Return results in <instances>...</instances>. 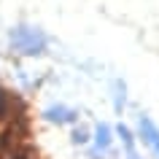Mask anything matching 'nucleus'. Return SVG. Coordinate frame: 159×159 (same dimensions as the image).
<instances>
[{"mask_svg":"<svg viewBox=\"0 0 159 159\" xmlns=\"http://www.w3.org/2000/svg\"><path fill=\"white\" fill-rule=\"evenodd\" d=\"M73 140L75 143H84L86 140V132H84V129H75V132H73Z\"/></svg>","mask_w":159,"mask_h":159,"instance_id":"nucleus-6","label":"nucleus"},{"mask_svg":"<svg viewBox=\"0 0 159 159\" xmlns=\"http://www.w3.org/2000/svg\"><path fill=\"white\" fill-rule=\"evenodd\" d=\"M73 116H75V111L62 108V105H57V108H49V111H46V119H49V121H59V124H62V121H70Z\"/></svg>","mask_w":159,"mask_h":159,"instance_id":"nucleus-3","label":"nucleus"},{"mask_svg":"<svg viewBox=\"0 0 159 159\" xmlns=\"http://www.w3.org/2000/svg\"><path fill=\"white\" fill-rule=\"evenodd\" d=\"M140 132H143V140H146L151 148L159 154V129L151 124L148 119H140Z\"/></svg>","mask_w":159,"mask_h":159,"instance_id":"nucleus-2","label":"nucleus"},{"mask_svg":"<svg viewBox=\"0 0 159 159\" xmlns=\"http://www.w3.org/2000/svg\"><path fill=\"white\" fill-rule=\"evenodd\" d=\"M11 46L22 54H41L43 46H46V38H43V33H38L33 27H16L11 33Z\"/></svg>","mask_w":159,"mask_h":159,"instance_id":"nucleus-1","label":"nucleus"},{"mask_svg":"<svg viewBox=\"0 0 159 159\" xmlns=\"http://www.w3.org/2000/svg\"><path fill=\"white\" fill-rule=\"evenodd\" d=\"M108 143H111V132H108V127H105V124H100V127H97V146L105 148Z\"/></svg>","mask_w":159,"mask_h":159,"instance_id":"nucleus-4","label":"nucleus"},{"mask_svg":"<svg viewBox=\"0 0 159 159\" xmlns=\"http://www.w3.org/2000/svg\"><path fill=\"white\" fill-rule=\"evenodd\" d=\"M119 135H121V140L127 143V148H132V138H129V129H127V127H119Z\"/></svg>","mask_w":159,"mask_h":159,"instance_id":"nucleus-5","label":"nucleus"}]
</instances>
